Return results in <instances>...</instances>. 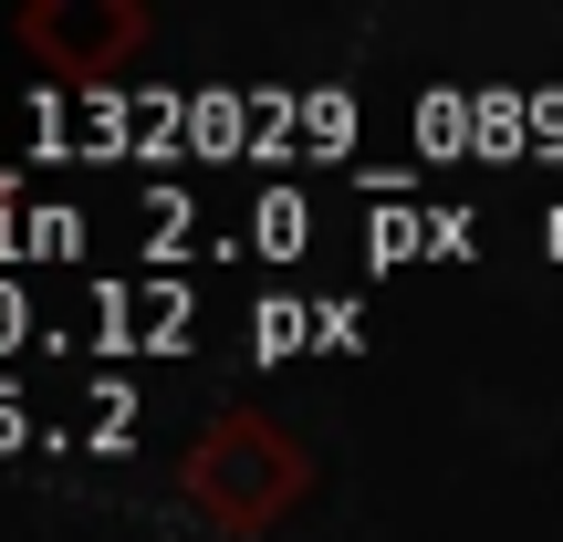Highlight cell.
Wrapping results in <instances>:
<instances>
[{
	"label": "cell",
	"instance_id": "cell-1",
	"mask_svg": "<svg viewBox=\"0 0 563 542\" xmlns=\"http://www.w3.org/2000/svg\"><path fill=\"white\" fill-rule=\"evenodd\" d=\"M178 490H188V511H199L209 532L262 542V532H282V522L302 511V490H313V460L282 439L262 407H230V418H209L199 439H188Z\"/></svg>",
	"mask_w": 563,
	"mask_h": 542
},
{
	"label": "cell",
	"instance_id": "cell-2",
	"mask_svg": "<svg viewBox=\"0 0 563 542\" xmlns=\"http://www.w3.org/2000/svg\"><path fill=\"white\" fill-rule=\"evenodd\" d=\"M11 32H21V53H42L63 84H104L146 42V11L136 0H32Z\"/></svg>",
	"mask_w": 563,
	"mask_h": 542
}]
</instances>
